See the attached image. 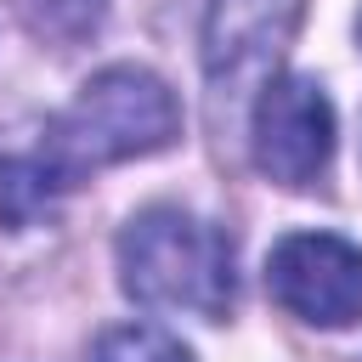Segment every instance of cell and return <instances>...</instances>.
<instances>
[{
	"instance_id": "obj_8",
	"label": "cell",
	"mask_w": 362,
	"mask_h": 362,
	"mask_svg": "<svg viewBox=\"0 0 362 362\" xmlns=\"http://www.w3.org/2000/svg\"><path fill=\"white\" fill-rule=\"evenodd\" d=\"M90 362H192V351L153 322H124L90 345Z\"/></svg>"
},
{
	"instance_id": "obj_2",
	"label": "cell",
	"mask_w": 362,
	"mask_h": 362,
	"mask_svg": "<svg viewBox=\"0 0 362 362\" xmlns=\"http://www.w3.org/2000/svg\"><path fill=\"white\" fill-rule=\"evenodd\" d=\"M119 283L147 311H187L221 322L238 300L232 238L192 209L153 204L119 232Z\"/></svg>"
},
{
	"instance_id": "obj_5",
	"label": "cell",
	"mask_w": 362,
	"mask_h": 362,
	"mask_svg": "<svg viewBox=\"0 0 362 362\" xmlns=\"http://www.w3.org/2000/svg\"><path fill=\"white\" fill-rule=\"evenodd\" d=\"M305 0H209L204 17V74L215 96H260L272 62L283 57Z\"/></svg>"
},
{
	"instance_id": "obj_9",
	"label": "cell",
	"mask_w": 362,
	"mask_h": 362,
	"mask_svg": "<svg viewBox=\"0 0 362 362\" xmlns=\"http://www.w3.org/2000/svg\"><path fill=\"white\" fill-rule=\"evenodd\" d=\"M356 34H362V17H356Z\"/></svg>"
},
{
	"instance_id": "obj_7",
	"label": "cell",
	"mask_w": 362,
	"mask_h": 362,
	"mask_svg": "<svg viewBox=\"0 0 362 362\" xmlns=\"http://www.w3.org/2000/svg\"><path fill=\"white\" fill-rule=\"evenodd\" d=\"M11 11H17V23H23L34 40L68 51V45H85V40L102 28L107 0H11Z\"/></svg>"
},
{
	"instance_id": "obj_3",
	"label": "cell",
	"mask_w": 362,
	"mask_h": 362,
	"mask_svg": "<svg viewBox=\"0 0 362 362\" xmlns=\"http://www.w3.org/2000/svg\"><path fill=\"white\" fill-rule=\"evenodd\" d=\"M249 147L255 170L277 187H317V175L334 158V102L317 79L277 74L260 85L249 113Z\"/></svg>"
},
{
	"instance_id": "obj_6",
	"label": "cell",
	"mask_w": 362,
	"mask_h": 362,
	"mask_svg": "<svg viewBox=\"0 0 362 362\" xmlns=\"http://www.w3.org/2000/svg\"><path fill=\"white\" fill-rule=\"evenodd\" d=\"M57 204H62V187L45 175V164L34 153H6L0 158V221L11 232L45 221Z\"/></svg>"
},
{
	"instance_id": "obj_1",
	"label": "cell",
	"mask_w": 362,
	"mask_h": 362,
	"mask_svg": "<svg viewBox=\"0 0 362 362\" xmlns=\"http://www.w3.org/2000/svg\"><path fill=\"white\" fill-rule=\"evenodd\" d=\"M175 136H181V107L170 85L136 62H119L79 85V96L45 124V141L34 147V158L68 192L90 170L164 153Z\"/></svg>"
},
{
	"instance_id": "obj_4",
	"label": "cell",
	"mask_w": 362,
	"mask_h": 362,
	"mask_svg": "<svg viewBox=\"0 0 362 362\" xmlns=\"http://www.w3.org/2000/svg\"><path fill=\"white\" fill-rule=\"evenodd\" d=\"M266 288L311 328H351L362 317V249L334 232H294L272 249Z\"/></svg>"
}]
</instances>
